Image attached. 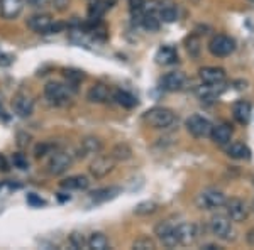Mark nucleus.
<instances>
[{
	"label": "nucleus",
	"mask_w": 254,
	"mask_h": 250,
	"mask_svg": "<svg viewBox=\"0 0 254 250\" xmlns=\"http://www.w3.org/2000/svg\"><path fill=\"white\" fill-rule=\"evenodd\" d=\"M203 250H217L219 247H217V245H212V244H208V245H203L202 247Z\"/></svg>",
	"instance_id": "obj_44"
},
{
	"label": "nucleus",
	"mask_w": 254,
	"mask_h": 250,
	"mask_svg": "<svg viewBox=\"0 0 254 250\" xmlns=\"http://www.w3.org/2000/svg\"><path fill=\"white\" fill-rule=\"evenodd\" d=\"M53 150H56V147L51 144V142H44V144H39L36 147V157H43L46 154H51Z\"/></svg>",
	"instance_id": "obj_37"
},
{
	"label": "nucleus",
	"mask_w": 254,
	"mask_h": 250,
	"mask_svg": "<svg viewBox=\"0 0 254 250\" xmlns=\"http://www.w3.org/2000/svg\"><path fill=\"white\" fill-rule=\"evenodd\" d=\"M121 193L119 188H102V190H97L93 193H90V198H92V201L95 203H104V201H109V200L116 198V196Z\"/></svg>",
	"instance_id": "obj_26"
},
{
	"label": "nucleus",
	"mask_w": 254,
	"mask_h": 250,
	"mask_svg": "<svg viewBox=\"0 0 254 250\" xmlns=\"http://www.w3.org/2000/svg\"><path fill=\"white\" fill-rule=\"evenodd\" d=\"M210 232L214 233L217 239L222 240H232L234 239V227H232V220L227 215H214L210 218Z\"/></svg>",
	"instance_id": "obj_5"
},
{
	"label": "nucleus",
	"mask_w": 254,
	"mask_h": 250,
	"mask_svg": "<svg viewBox=\"0 0 254 250\" xmlns=\"http://www.w3.org/2000/svg\"><path fill=\"white\" fill-rule=\"evenodd\" d=\"M10 171V162L2 152H0V173H9Z\"/></svg>",
	"instance_id": "obj_41"
},
{
	"label": "nucleus",
	"mask_w": 254,
	"mask_h": 250,
	"mask_svg": "<svg viewBox=\"0 0 254 250\" xmlns=\"http://www.w3.org/2000/svg\"><path fill=\"white\" fill-rule=\"evenodd\" d=\"M27 201H29V203H32V204H39V206H41V204H44V201H43V200L36 198L34 195H29V196H27Z\"/></svg>",
	"instance_id": "obj_42"
},
{
	"label": "nucleus",
	"mask_w": 254,
	"mask_h": 250,
	"mask_svg": "<svg viewBox=\"0 0 254 250\" xmlns=\"http://www.w3.org/2000/svg\"><path fill=\"white\" fill-rule=\"evenodd\" d=\"M44 97L49 103L56 106H66L71 101V88L60 81H49L44 87Z\"/></svg>",
	"instance_id": "obj_2"
},
{
	"label": "nucleus",
	"mask_w": 254,
	"mask_h": 250,
	"mask_svg": "<svg viewBox=\"0 0 254 250\" xmlns=\"http://www.w3.org/2000/svg\"><path fill=\"white\" fill-rule=\"evenodd\" d=\"M24 0H0V17L5 20L17 19L22 14Z\"/></svg>",
	"instance_id": "obj_18"
},
{
	"label": "nucleus",
	"mask_w": 254,
	"mask_h": 250,
	"mask_svg": "<svg viewBox=\"0 0 254 250\" xmlns=\"http://www.w3.org/2000/svg\"><path fill=\"white\" fill-rule=\"evenodd\" d=\"M10 164L14 167H17V169H27L29 167V159H27V155L26 154H22V152H15V154H12V157H10Z\"/></svg>",
	"instance_id": "obj_35"
},
{
	"label": "nucleus",
	"mask_w": 254,
	"mask_h": 250,
	"mask_svg": "<svg viewBox=\"0 0 254 250\" xmlns=\"http://www.w3.org/2000/svg\"><path fill=\"white\" fill-rule=\"evenodd\" d=\"M178 61V52H176L175 48L171 46H163L158 49L156 52V63L163 64V66H170V64H175Z\"/></svg>",
	"instance_id": "obj_23"
},
{
	"label": "nucleus",
	"mask_w": 254,
	"mask_h": 250,
	"mask_svg": "<svg viewBox=\"0 0 254 250\" xmlns=\"http://www.w3.org/2000/svg\"><path fill=\"white\" fill-rule=\"evenodd\" d=\"M53 26H55V19L49 14H36L27 19V27L39 34H51Z\"/></svg>",
	"instance_id": "obj_12"
},
{
	"label": "nucleus",
	"mask_w": 254,
	"mask_h": 250,
	"mask_svg": "<svg viewBox=\"0 0 254 250\" xmlns=\"http://www.w3.org/2000/svg\"><path fill=\"white\" fill-rule=\"evenodd\" d=\"M75 155L66 150H53L48 161V173L51 176H61L71 167Z\"/></svg>",
	"instance_id": "obj_4"
},
{
	"label": "nucleus",
	"mask_w": 254,
	"mask_h": 250,
	"mask_svg": "<svg viewBox=\"0 0 254 250\" xmlns=\"http://www.w3.org/2000/svg\"><path fill=\"white\" fill-rule=\"evenodd\" d=\"M200 49H202V43H200V39L196 38V36H190V38L187 39V51H188V54H190L191 58H198Z\"/></svg>",
	"instance_id": "obj_34"
},
{
	"label": "nucleus",
	"mask_w": 254,
	"mask_h": 250,
	"mask_svg": "<svg viewBox=\"0 0 254 250\" xmlns=\"http://www.w3.org/2000/svg\"><path fill=\"white\" fill-rule=\"evenodd\" d=\"M132 249H136V250H153V249H156V244H154V240L149 239V237H139L137 240H134Z\"/></svg>",
	"instance_id": "obj_36"
},
{
	"label": "nucleus",
	"mask_w": 254,
	"mask_h": 250,
	"mask_svg": "<svg viewBox=\"0 0 254 250\" xmlns=\"http://www.w3.org/2000/svg\"><path fill=\"white\" fill-rule=\"evenodd\" d=\"M68 240H69V245H71L73 249H85V247H88V239L81 232L69 233Z\"/></svg>",
	"instance_id": "obj_32"
},
{
	"label": "nucleus",
	"mask_w": 254,
	"mask_h": 250,
	"mask_svg": "<svg viewBox=\"0 0 254 250\" xmlns=\"http://www.w3.org/2000/svg\"><path fill=\"white\" fill-rule=\"evenodd\" d=\"M12 108H14L15 115L20 118H27L32 115L34 112V100L29 93L26 92H19L17 95L12 98Z\"/></svg>",
	"instance_id": "obj_10"
},
{
	"label": "nucleus",
	"mask_w": 254,
	"mask_h": 250,
	"mask_svg": "<svg viewBox=\"0 0 254 250\" xmlns=\"http://www.w3.org/2000/svg\"><path fill=\"white\" fill-rule=\"evenodd\" d=\"M158 17L161 22H166V24H171V22H175L176 19H178V12H176L175 7H170V5H166V7H159V10H158Z\"/></svg>",
	"instance_id": "obj_31"
},
{
	"label": "nucleus",
	"mask_w": 254,
	"mask_h": 250,
	"mask_svg": "<svg viewBox=\"0 0 254 250\" xmlns=\"http://www.w3.org/2000/svg\"><path fill=\"white\" fill-rule=\"evenodd\" d=\"M141 24L146 31L149 32H156L159 31V26H161V20H159L156 12H142L141 15Z\"/></svg>",
	"instance_id": "obj_27"
},
{
	"label": "nucleus",
	"mask_w": 254,
	"mask_h": 250,
	"mask_svg": "<svg viewBox=\"0 0 254 250\" xmlns=\"http://www.w3.org/2000/svg\"><path fill=\"white\" fill-rule=\"evenodd\" d=\"M110 155H112L116 161H127V159L132 157V149H130L126 142H121V144L114 146V149L110 150Z\"/></svg>",
	"instance_id": "obj_29"
},
{
	"label": "nucleus",
	"mask_w": 254,
	"mask_h": 250,
	"mask_svg": "<svg viewBox=\"0 0 254 250\" xmlns=\"http://www.w3.org/2000/svg\"><path fill=\"white\" fill-rule=\"evenodd\" d=\"M236 49V41L229 36L219 34L214 36L208 43V51L212 52L217 58H225V56H231Z\"/></svg>",
	"instance_id": "obj_7"
},
{
	"label": "nucleus",
	"mask_w": 254,
	"mask_h": 250,
	"mask_svg": "<svg viewBox=\"0 0 254 250\" xmlns=\"http://www.w3.org/2000/svg\"><path fill=\"white\" fill-rule=\"evenodd\" d=\"M225 195L222 191L215 190V188H207V190L200 191L198 195H196V206L200 208V210H217V208L224 206L225 204Z\"/></svg>",
	"instance_id": "obj_3"
},
{
	"label": "nucleus",
	"mask_w": 254,
	"mask_h": 250,
	"mask_svg": "<svg viewBox=\"0 0 254 250\" xmlns=\"http://www.w3.org/2000/svg\"><path fill=\"white\" fill-rule=\"evenodd\" d=\"M187 85V76L182 71H170L161 78V87L166 92H180Z\"/></svg>",
	"instance_id": "obj_17"
},
{
	"label": "nucleus",
	"mask_w": 254,
	"mask_h": 250,
	"mask_svg": "<svg viewBox=\"0 0 254 250\" xmlns=\"http://www.w3.org/2000/svg\"><path fill=\"white\" fill-rule=\"evenodd\" d=\"M64 76H66L68 87L71 88V90H75V88H76V85H78L80 81H83V80H85L83 71H75V69H66V71H64Z\"/></svg>",
	"instance_id": "obj_33"
},
{
	"label": "nucleus",
	"mask_w": 254,
	"mask_h": 250,
	"mask_svg": "<svg viewBox=\"0 0 254 250\" xmlns=\"http://www.w3.org/2000/svg\"><path fill=\"white\" fill-rule=\"evenodd\" d=\"M156 211H158V203L151 201V200L137 203L136 208H134V213L139 215V216H149V215H153V213H156Z\"/></svg>",
	"instance_id": "obj_30"
},
{
	"label": "nucleus",
	"mask_w": 254,
	"mask_h": 250,
	"mask_svg": "<svg viewBox=\"0 0 254 250\" xmlns=\"http://www.w3.org/2000/svg\"><path fill=\"white\" fill-rule=\"evenodd\" d=\"M227 155L232 159H249L251 157V150L249 147L244 144V142H229L227 144Z\"/></svg>",
	"instance_id": "obj_24"
},
{
	"label": "nucleus",
	"mask_w": 254,
	"mask_h": 250,
	"mask_svg": "<svg viewBox=\"0 0 254 250\" xmlns=\"http://www.w3.org/2000/svg\"><path fill=\"white\" fill-rule=\"evenodd\" d=\"M251 113H253V108H251V103L246 100H239L236 101L234 106H232V115L241 125H246L249 124L251 120Z\"/></svg>",
	"instance_id": "obj_20"
},
{
	"label": "nucleus",
	"mask_w": 254,
	"mask_h": 250,
	"mask_svg": "<svg viewBox=\"0 0 254 250\" xmlns=\"http://www.w3.org/2000/svg\"><path fill=\"white\" fill-rule=\"evenodd\" d=\"M114 0H95V2L90 3L88 7V17L92 20H98L100 17H104L105 12L112 7Z\"/></svg>",
	"instance_id": "obj_22"
},
{
	"label": "nucleus",
	"mask_w": 254,
	"mask_h": 250,
	"mask_svg": "<svg viewBox=\"0 0 254 250\" xmlns=\"http://www.w3.org/2000/svg\"><path fill=\"white\" fill-rule=\"evenodd\" d=\"M198 76L203 85H212V87H220L225 81V71L222 68L205 66L198 71Z\"/></svg>",
	"instance_id": "obj_16"
},
{
	"label": "nucleus",
	"mask_w": 254,
	"mask_h": 250,
	"mask_svg": "<svg viewBox=\"0 0 254 250\" xmlns=\"http://www.w3.org/2000/svg\"><path fill=\"white\" fill-rule=\"evenodd\" d=\"M114 101L117 105L124 106V108H134V106H137V98L132 93L126 92V90H114Z\"/></svg>",
	"instance_id": "obj_25"
},
{
	"label": "nucleus",
	"mask_w": 254,
	"mask_h": 250,
	"mask_svg": "<svg viewBox=\"0 0 254 250\" xmlns=\"http://www.w3.org/2000/svg\"><path fill=\"white\" fill-rule=\"evenodd\" d=\"M87 98L92 103H109L110 100H114V90L105 83H95L90 87Z\"/></svg>",
	"instance_id": "obj_14"
},
{
	"label": "nucleus",
	"mask_w": 254,
	"mask_h": 250,
	"mask_svg": "<svg viewBox=\"0 0 254 250\" xmlns=\"http://www.w3.org/2000/svg\"><path fill=\"white\" fill-rule=\"evenodd\" d=\"M116 167V159L112 155H97L88 166L90 174L93 176L95 179H104L105 176H109Z\"/></svg>",
	"instance_id": "obj_9"
},
{
	"label": "nucleus",
	"mask_w": 254,
	"mask_h": 250,
	"mask_svg": "<svg viewBox=\"0 0 254 250\" xmlns=\"http://www.w3.org/2000/svg\"><path fill=\"white\" fill-rule=\"evenodd\" d=\"M176 237H178L180 245H193L200 237L198 225L193 221L176 225Z\"/></svg>",
	"instance_id": "obj_11"
},
{
	"label": "nucleus",
	"mask_w": 254,
	"mask_h": 250,
	"mask_svg": "<svg viewBox=\"0 0 254 250\" xmlns=\"http://www.w3.org/2000/svg\"><path fill=\"white\" fill-rule=\"evenodd\" d=\"M69 2L71 0H51V5L55 7L58 12H64V10H68V7H69Z\"/></svg>",
	"instance_id": "obj_39"
},
{
	"label": "nucleus",
	"mask_w": 254,
	"mask_h": 250,
	"mask_svg": "<svg viewBox=\"0 0 254 250\" xmlns=\"http://www.w3.org/2000/svg\"><path fill=\"white\" fill-rule=\"evenodd\" d=\"M248 242L254 245V228L253 230H249V233H248Z\"/></svg>",
	"instance_id": "obj_43"
},
{
	"label": "nucleus",
	"mask_w": 254,
	"mask_h": 250,
	"mask_svg": "<svg viewBox=\"0 0 254 250\" xmlns=\"http://www.w3.org/2000/svg\"><path fill=\"white\" fill-rule=\"evenodd\" d=\"M185 125H187L188 132H190L196 139L210 137L212 129H214V125H212V122L208 120V118L202 117V115H196V113H195V115H190V117L187 118Z\"/></svg>",
	"instance_id": "obj_6"
},
{
	"label": "nucleus",
	"mask_w": 254,
	"mask_h": 250,
	"mask_svg": "<svg viewBox=\"0 0 254 250\" xmlns=\"http://www.w3.org/2000/svg\"><path fill=\"white\" fill-rule=\"evenodd\" d=\"M154 233H156V237L168 249H175L176 245H180L178 237H176V225L173 221L170 220L159 221L156 227H154Z\"/></svg>",
	"instance_id": "obj_8"
},
{
	"label": "nucleus",
	"mask_w": 254,
	"mask_h": 250,
	"mask_svg": "<svg viewBox=\"0 0 254 250\" xmlns=\"http://www.w3.org/2000/svg\"><path fill=\"white\" fill-rule=\"evenodd\" d=\"M144 122L153 129H168L176 122V113L166 106H154L144 113Z\"/></svg>",
	"instance_id": "obj_1"
},
{
	"label": "nucleus",
	"mask_w": 254,
	"mask_h": 250,
	"mask_svg": "<svg viewBox=\"0 0 254 250\" xmlns=\"http://www.w3.org/2000/svg\"><path fill=\"white\" fill-rule=\"evenodd\" d=\"M88 249L92 250H107L109 249V239L102 232H95L88 237Z\"/></svg>",
	"instance_id": "obj_28"
},
{
	"label": "nucleus",
	"mask_w": 254,
	"mask_h": 250,
	"mask_svg": "<svg viewBox=\"0 0 254 250\" xmlns=\"http://www.w3.org/2000/svg\"><path fill=\"white\" fill-rule=\"evenodd\" d=\"M144 3L146 0H129L130 10H132V14H137L139 19H141L142 12H144Z\"/></svg>",
	"instance_id": "obj_38"
},
{
	"label": "nucleus",
	"mask_w": 254,
	"mask_h": 250,
	"mask_svg": "<svg viewBox=\"0 0 254 250\" xmlns=\"http://www.w3.org/2000/svg\"><path fill=\"white\" fill-rule=\"evenodd\" d=\"M102 149H104V144L98 137H93V135H88V137L81 139L78 149H76V157L83 159L87 155H95L100 154Z\"/></svg>",
	"instance_id": "obj_15"
},
{
	"label": "nucleus",
	"mask_w": 254,
	"mask_h": 250,
	"mask_svg": "<svg viewBox=\"0 0 254 250\" xmlns=\"http://www.w3.org/2000/svg\"><path fill=\"white\" fill-rule=\"evenodd\" d=\"M60 186L68 191H81V190H88L90 181L87 176L76 174V176H69V178L63 179V181L60 183Z\"/></svg>",
	"instance_id": "obj_21"
},
{
	"label": "nucleus",
	"mask_w": 254,
	"mask_h": 250,
	"mask_svg": "<svg viewBox=\"0 0 254 250\" xmlns=\"http://www.w3.org/2000/svg\"><path fill=\"white\" fill-rule=\"evenodd\" d=\"M210 139L215 142L217 146H227L232 139V127L227 124H220V125H214L210 134Z\"/></svg>",
	"instance_id": "obj_19"
},
{
	"label": "nucleus",
	"mask_w": 254,
	"mask_h": 250,
	"mask_svg": "<svg viewBox=\"0 0 254 250\" xmlns=\"http://www.w3.org/2000/svg\"><path fill=\"white\" fill-rule=\"evenodd\" d=\"M224 206H225V210H227V216L232 221H236V223L244 221L246 218H248V215H249V210H248V206H246V203L243 201V200H239V198L225 200Z\"/></svg>",
	"instance_id": "obj_13"
},
{
	"label": "nucleus",
	"mask_w": 254,
	"mask_h": 250,
	"mask_svg": "<svg viewBox=\"0 0 254 250\" xmlns=\"http://www.w3.org/2000/svg\"><path fill=\"white\" fill-rule=\"evenodd\" d=\"M24 2H26L29 7H34V9H43V7H46L51 0H24Z\"/></svg>",
	"instance_id": "obj_40"
}]
</instances>
